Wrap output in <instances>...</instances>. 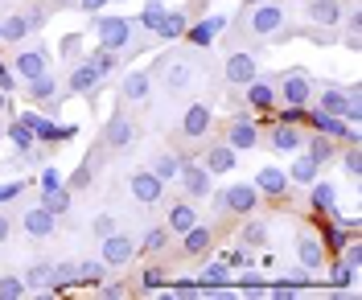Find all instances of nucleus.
I'll use <instances>...</instances> for the list:
<instances>
[{"label": "nucleus", "mask_w": 362, "mask_h": 300, "mask_svg": "<svg viewBox=\"0 0 362 300\" xmlns=\"http://www.w3.org/2000/svg\"><path fill=\"white\" fill-rule=\"evenodd\" d=\"M305 152H309L317 164H329V161H338V140L321 136V132H309V136H305Z\"/></svg>", "instance_id": "31"}, {"label": "nucleus", "mask_w": 362, "mask_h": 300, "mask_svg": "<svg viewBox=\"0 0 362 300\" xmlns=\"http://www.w3.org/2000/svg\"><path fill=\"white\" fill-rule=\"evenodd\" d=\"M33 132V140L37 144H66V140H74L78 136V128L74 124H58L54 116H37V112H25V116H17Z\"/></svg>", "instance_id": "7"}, {"label": "nucleus", "mask_w": 362, "mask_h": 300, "mask_svg": "<svg viewBox=\"0 0 362 300\" xmlns=\"http://www.w3.org/2000/svg\"><path fill=\"white\" fill-rule=\"evenodd\" d=\"M223 263L230 268V272H243V268H251V255H247V247L239 243V247H230V251H223Z\"/></svg>", "instance_id": "48"}, {"label": "nucleus", "mask_w": 362, "mask_h": 300, "mask_svg": "<svg viewBox=\"0 0 362 300\" xmlns=\"http://www.w3.org/2000/svg\"><path fill=\"white\" fill-rule=\"evenodd\" d=\"M25 95H29V103H42L49 116H58V103H62V95H58V78L45 70L37 78H29L25 83Z\"/></svg>", "instance_id": "18"}, {"label": "nucleus", "mask_w": 362, "mask_h": 300, "mask_svg": "<svg viewBox=\"0 0 362 300\" xmlns=\"http://www.w3.org/2000/svg\"><path fill=\"white\" fill-rule=\"evenodd\" d=\"M103 87V78L95 74V66H90L87 58H78L74 66L66 70V95H83V99H95V91Z\"/></svg>", "instance_id": "17"}, {"label": "nucleus", "mask_w": 362, "mask_h": 300, "mask_svg": "<svg viewBox=\"0 0 362 300\" xmlns=\"http://www.w3.org/2000/svg\"><path fill=\"white\" fill-rule=\"evenodd\" d=\"M341 42H346V49H354V54H358V46H362V29H346V37H341Z\"/></svg>", "instance_id": "57"}, {"label": "nucleus", "mask_w": 362, "mask_h": 300, "mask_svg": "<svg viewBox=\"0 0 362 300\" xmlns=\"http://www.w3.org/2000/svg\"><path fill=\"white\" fill-rule=\"evenodd\" d=\"M119 231V222H115L112 214H95V222H90V234L95 239H107V234H115Z\"/></svg>", "instance_id": "50"}, {"label": "nucleus", "mask_w": 362, "mask_h": 300, "mask_svg": "<svg viewBox=\"0 0 362 300\" xmlns=\"http://www.w3.org/2000/svg\"><path fill=\"white\" fill-rule=\"evenodd\" d=\"M226 144H230L235 152H251V148H259V144H264V136H259V124H255L247 112L230 116V124H226Z\"/></svg>", "instance_id": "11"}, {"label": "nucleus", "mask_w": 362, "mask_h": 300, "mask_svg": "<svg viewBox=\"0 0 362 300\" xmlns=\"http://www.w3.org/2000/svg\"><path fill=\"white\" fill-rule=\"evenodd\" d=\"M293 247H296V259H300L305 272H321L325 259H329V251H325V243H321V234H317L313 227H300V231L293 234Z\"/></svg>", "instance_id": "9"}, {"label": "nucleus", "mask_w": 362, "mask_h": 300, "mask_svg": "<svg viewBox=\"0 0 362 300\" xmlns=\"http://www.w3.org/2000/svg\"><path fill=\"white\" fill-rule=\"evenodd\" d=\"M194 222H198V206H194L189 198H181V202H173V206L165 210V227H169V234H185Z\"/></svg>", "instance_id": "28"}, {"label": "nucleus", "mask_w": 362, "mask_h": 300, "mask_svg": "<svg viewBox=\"0 0 362 300\" xmlns=\"http://www.w3.org/2000/svg\"><path fill=\"white\" fill-rule=\"evenodd\" d=\"M181 164H185V157H181V152H157L148 169H153L165 185H173V181H177V173H181Z\"/></svg>", "instance_id": "35"}, {"label": "nucleus", "mask_w": 362, "mask_h": 300, "mask_svg": "<svg viewBox=\"0 0 362 300\" xmlns=\"http://www.w3.org/2000/svg\"><path fill=\"white\" fill-rule=\"evenodd\" d=\"M214 206H218V214L247 218V214H255V206H259V189L247 185V181H235V185H226V189L214 193Z\"/></svg>", "instance_id": "6"}, {"label": "nucleus", "mask_w": 362, "mask_h": 300, "mask_svg": "<svg viewBox=\"0 0 362 300\" xmlns=\"http://www.w3.org/2000/svg\"><path fill=\"white\" fill-rule=\"evenodd\" d=\"M194 284H198V288H230V268L223 263V255H218V259H210L202 272H198Z\"/></svg>", "instance_id": "32"}, {"label": "nucleus", "mask_w": 362, "mask_h": 300, "mask_svg": "<svg viewBox=\"0 0 362 300\" xmlns=\"http://www.w3.org/2000/svg\"><path fill=\"white\" fill-rule=\"evenodd\" d=\"M78 284V263L74 259H62V263H54V272H49V288L45 292H66V288H74Z\"/></svg>", "instance_id": "34"}, {"label": "nucleus", "mask_w": 362, "mask_h": 300, "mask_svg": "<svg viewBox=\"0 0 362 300\" xmlns=\"http://www.w3.org/2000/svg\"><path fill=\"white\" fill-rule=\"evenodd\" d=\"M305 136H309V132H305L300 124H280V119H276L272 132H268V148L280 152V157H293L296 148H305Z\"/></svg>", "instance_id": "16"}, {"label": "nucleus", "mask_w": 362, "mask_h": 300, "mask_svg": "<svg viewBox=\"0 0 362 300\" xmlns=\"http://www.w3.org/2000/svg\"><path fill=\"white\" fill-rule=\"evenodd\" d=\"M99 247H103L99 259H103L107 268H128V263L136 259V243L128 239V234H119V231L107 234V239H99Z\"/></svg>", "instance_id": "21"}, {"label": "nucleus", "mask_w": 362, "mask_h": 300, "mask_svg": "<svg viewBox=\"0 0 362 300\" xmlns=\"http://www.w3.org/2000/svg\"><path fill=\"white\" fill-rule=\"evenodd\" d=\"M45 70H49V54H45L42 46H37V49H21V54L13 58V74H17L21 83L37 78V74H45Z\"/></svg>", "instance_id": "24"}, {"label": "nucleus", "mask_w": 362, "mask_h": 300, "mask_svg": "<svg viewBox=\"0 0 362 300\" xmlns=\"http://www.w3.org/2000/svg\"><path fill=\"white\" fill-rule=\"evenodd\" d=\"M33 29H29V21H25V13H13V17H4L0 21V42L4 46H17V42H25Z\"/></svg>", "instance_id": "37"}, {"label": "nucleus", "mask_w": 362, "mask_h": 300, "mask_svg": "<svg viewBox=\"0 0 362 300\" xmlns=\"http://www.w3.org/2000/svg\"><path fill=\"white\" fill-rule=\"evenodd\" d=\"M13 87H17V74H13V66H4V58H0V91L13 95Z\"/></svg>", "instance_id": "55"}, {"label": "nucleus", "mask_w": 362, "mask_h": 300, "mask_svg": "<svg viewBox=\"0 0 362 300\" xmlns=\"http://www.w3.org/2000/svg\"><path fill=\"white\" fill-rule=\"evenodd\" d=\"M4 132H8V140H13V148H17V157H21V152H29V148L37 144V140H33V132L25 128L21 119H13V124H8Z\"/></svg>", "instance_id": "42"}, {"label": "nucleus", "mask_w": 362, "mask_h": 300, "mask_svg": "<svg viewBox=\"0 0 362 300\" xmlns=\"http://www.w3.org/2000/svg\"><path fill=\"white\" fill-rule=\"evenodd\" d=\"M259 74V58L251 49H230L223 62V83L226 87H247L251 78Z\"/></svg>", "instance_id": "10"}, {"label": "nucleus", "mask_w": 362, "mask_h": 300, "mask_svg": "<svg viewBox=\"0 0 362 300\" xmlns=\"http://www.w3.org/2000/svg\"><path fill=\"white\" fill-rule=\"evenodd\" d=\"M49 13H54L49 4H29V8H25V21H29V29H42V25L49 21Z\"/></svg>", "instance_id": "51"}, {"label": "nucleus", "mask_w": 362, "mask_h": 300, "mask_svg": "<svg viewBox=\"0 0 362 300\" xmlns=\"http://www.w3.org/2000/svg\"><path fill=\"white\" fill-rule=\"evenodd\" d=\"M288 173L284 169H276V164H264L259 173H255V189H259V198H272V202H280L284 193H288Z\"/></svg>", "instance_id": "23"}, {"label": "nucleus", "mask_w": 362, "mask_h": 300, "mask_svg": "<svg viewBox=\"0 0 362 300\" xmlns=\"http://www.w3.org/2000/svg\"><path fill=\"white\" fill-rule=\"evenodd\" d=\"M103 296L115 300V296H124V288H119V284H107V288H103Z\"/></svg>", "instance_id": "59"}, {"label": "nucleus", "mask_w": 362, "mask_h": 300, "mask_svg": "<svg viewBox=\"0 0 362 300\" xmlns=\"http://www.w3.org/2000/svg\"><path fill=\"white\" fill-rule=\"evenodd\" d=\"M148 70H153V83H160L165 95H181L194 83V74H198L194 62H189V54H160Z\"/></svg>", "instance_id": "1"}, {"label": "nucleus", "mask_w": 362, "mask_h": 300, "mask_svg": "<svg viewBox=\"0 0 362 300\" xmlns=\"http://www.w3.org/2000/svg\"><path fill=\"white\" fill-rule=\"evenodd\" d=\"M49 8L58 13V8H74V0H49Z\"/></svg>", "instance_id": "60"}, {"label": "nucleus", "mask_w": 362, "mask_h": 300, "mask_svg": "<svg viewBox=\"0 0 362 300\" xmlns=\"http://www.w3.org/2000/svg\"><path fill=\"white\" fill-rule=\"evenodd\" d=\"M29 288H25L21 276H0V300H21Z\"/></svg>", "instance_id": "47"}, {"label": "nucleus", "mask_w": 362, "mask_h": 300, "mask_svg": "<svg viewBox=\"0 0 362 300\" xmlns=\"http://www.w3.org/2000/svg\"><path fill=\"white\" fill-rule=\"evenodd\" d=\"M37 181H42V189H62V185H66V177H62V173H58L54 164H45V169H42V177H37Z\"/></svg>", "instance_id": "54"}, {"label": "nucleus", "mask_w": 362, "mask_h": 300, "mask_svg": "<svg viewBox=\"0 0 362 300\" xmlns=\"http://www.w3.org/2000/svg\"><path fill=\"white\" fill-rule=\"evenodd\" d=\"M239 25H243V33L268 42L272 33L284 25V0H259V4H247V13L239 17Z\"/></svg>", "instance_id": "3"}, {"label": "nucleus", "mask_w": 362, "mask_h": 300, "mask_svg": "<svg viewBox=\"0 0 362 300\" xmlns=\"http://www.w3.org/2000/svg\"><path fill=\"white\" fill-rule=\"evenodd\" d=\"M103 276H107L103 259H83L78 263V284H103Z\"/></svg>", "instance_id": "44"}, {"label": "nucleus", "mask_w": 362, "mask_h": 300, "mask_svg": "<svg viewBox=\"0 0 362 300\" xmlns=\"http://www.w3.org/2000/svg\"><path fill=\"white\" fill-rule=\"evenodd\" d=\"M83 58H87L90 66H95V74H99V78H107V74H115V70H119V62H124V54H115V49H90V54H83Z\"/></svg>", "instance_id": "38"}, {"label": "nucleus", "mask_w": 362, "mask_h": 300, "mask_svg": "<svg viewBox=\"0 0 362 300\" xmlns=\"http://www.w3.org/2000/svg\"><path fill=\"white\" fill-rule=\"evenodd\" d=\"M21 193H25V181H4L0 185V206H13Z\"/></svg>", "instance_id": "53"}, {"label": "nucleus", "mask_w": 362, "mask_h": 300, "mask_svg": "<svg viewBox=\"0 0 362 300\" xmlns=\"http://www.w3.org/2000/svg\"><path fill=\"white\" fill-rule=\"evenodd\" d=\"M42 206L54 214V218H62V214H70V189L62 185V189H42Z\"/></svg>", "instance_id": "39"}, {"label": "nucleus", "mask_w": 362, "mask_h": 300, "mask_svg": "<svg viewBox=\"0 0 362 300\" xmlns=\"http://www.w3.org/2000/svg\"><path fill=\"white\" fill-rule=\"evenodd\" d=\"M268 239H272V227L264 222V218H251L247 214V222L239 227V243L251 251V247H268Z\"/></svg>", "instance_id": "33"}, {"label": "nucleus", "mask_w": 362, "mask_h": 300, "mask_svg": "<svg viewBox=\"0 0 362 300\" xmlns=\"http://www.w3.org/2000/svg\"><path fill=\"white\" fill-rule=\"evenodd\" d=\"M49 272H54V259H33L21 276L25 288H29V292H45V288H49Z\"/></svg>", "instance_id": "36"}, {"label": "nucleus", "mask_w": 362, "mask_h": 300, "mask_svg": "<svg viewBox=\"0 0 362 300\" xmlns=\"http://www.w3.org/2000/svg\"><path fill=\"white\" fill-rule=\"evenodd\" d=\"M153 70H128L124 78H119V103H136V107H144L148 99H153Z\"/></svg>", "instance_id": "14"}, {"label": "nucleus", "mask_w": 362, "mask_h": 300, "mask_svg": "<svg viewBox=\"0 0 362 300\" xmlns=\"http://www.w3.org/2000/svg\"><path fill=\"white\" fill-rule=\"evenodd\" d=\"M8 234H13V218L4 214V206H0V243H8Z\"/></svg>", "instance_id": "58"}, {"label": "nucleus", "mask_w": 362, "mask_h": 300, "mask_svg": "<svg viewBox=\"0 0 362 300\" xmlns=\"http://www.w3.org/2000/svg\"><path fill=\"white\" fill-rule=\"evenodd\" d=\"M223 33H226V17L223 13H210V17H194V21L185 25V37H181V42H185L189 49H202L206 54Z\"/></svg>", "instance_id": "8"}, {"label": "nucleus", "mask_w": 362, "mask_h": 300, "mask_svg": "<svg viewBox=\"0 0 362 300\" xmlns=\"http://www.w3.org/2000/svg\"><path fill=\"white\" fill-rule=\"evenodd\" d=\"M247 4H259V0H247Z\"/></svg>", "instance_id": "62"}, {"label": "nucleus", "mask_w": 362, "mask_h": 300, "mask_svg": "<svg viewBox=\"0 0 362 300\" xmlns=\"http://www.w3.org/2000/svg\"><path fill=\"white\" fill-rule=\"evenodd\" d=\"M169 239H173V234H169V227L160 222V227H153V231L144 234V243H140V251L157 255V251H165V247H169Z\"/></svg>", "instance_id": "45"}, {"label": "nucleus", "mask_w": 362, "mask_h": 300, "mask_svg": "<svg viewBox=\"0 0 362 300\" xmlns=\"http://www.w3.org/2000/svg\"><path fill=\"white\" fill-rule=\"evenodd\" d=\"M317 173H321V164L305 152V148H296L293 152V164H288V181H296V185H309V181H317Z\"/></svg>", "instance_id": "30"}, {"label": "nucleus", "mask_w": 362, "mask_h": 300, "mask_svg": "<svg viewBox=\"0 0 362 300\" xmlns=\"http://www.w3.org/2000/svg\"><path fill=\"white\" fill-rule=\"evenodd\" d=\"M165 8H169L165 0H144V13H140V29H144L148 37L157 33V25H160V17H165Z\"/></svg>", "instance_id": "41"}, {"label": "nucleus", "mask_w": 362, "mask_h": 300, "mask_svg": "<svg viewBox=\"0 0 362 300\" xmlns=\"http://www.w3.org/2000/svg\"><path fill=\"white\" fill-rule=\"evenodd\" d=\"M309 206L325 218H338V185L334 181H309Z\"/></svg>", "instance_id": "26"}, {"label": "nucleus", "mask_w": 362, "mask_h": 300, "mask_svg": "<svg viewBox=\"0 0 362 300\" xmlns=\"http://www.w3.org/2000/svg\"><path fill=\"white\" fill-rule=\"evenodd\" d=\"M21 227H25V234H29V239H49V234H54V227H58V218H54V214L37 202V206H29L21 214Z\"/></svg>", "instance_id": "25"}, {"label": "nucleus", "mask_w": 362, "mask_h": 300, "mask_svg": "<svg viewBox=\"0 0 362 300\" xmlns=\"http://www.w3.org/2000/svg\"><path fill=\"white\" fill-rule=\"evenodd\" d=\"M305 17H309L313 25L338 29L341 17H346V0H305Z\"/></svg>", "instance_id": "22"}, {"label": "nucleus", "mask_w": 362, "mask_h": 300, "mask_svg": "<svg viewBox=\"0 0 362 300\" xmlns=\"http://www.w3.org/2000/svg\"><path fill=\"white\" fill-rule=\"evenodd\" d=\"M235 157H239V152L223 140V144H210V148L202 152V164H206V173H210V177H223V173H230V169L239 164Z\"/></svg>", "instance_id": "27"}, {"label": "nucleus", "mask_w": 362, "mask_h": 300, "mask_svg": "<svg viewBox=\"0 0 362 300\" xmlns=\"http://www.w3.org/2000/svg\"><path fill=\"white\" fill-rule=\"evenodd\" d=\"M276 99L288 107H309L313 103V74L305 66H293L276 78Z\"/></svg>", "instance_id": "5"}, {"label": "nucleus", "mask_w": 362, "mask_h": 300, "mask_svg": "<svg viewBox=\"0 0 362 300\" xmlns=\"http://www.w3.org/2000/svg\"><path fill=\"white\" fill-rule=\"evenodd\" d=\"M177 181H181V189H185V198H189V202H202V198H210V193H214L206 164L202 161H189V157H185V164H181Z\"/></svg>", "instance_id": "12"}, {"label": "nucleus", "mask_w": 362, "mask_h": 300, "mask_svg": "<svg viewBox=\"0 0 362 300\" xmlns=\"http://www.w3.org/2000/svg\"><path fill=\"white\" fill-rule=\"evenodd\" d=\"M136 136H140V128H136V119L124 112V103L115 107L107 124H103V132H99V148H107V152H124V148H132Z\"/></svg>", "instance_id": "4"}, {"label": "nucleus", "mask_w": 362, "mask_h": 300, "mask_svg": "<svg viewBox=\"0 0 362 300\" xmlns=\"http://www.w3.org/2000/svg\"><path fill=\"white\" fill-rule=\"evenodd\" d=\"M128 189H132V198L140 202V206H160V198H165L169 185L160 181L153 169H136L132 177H128Z\"/></svg>", "instance_id": "13"}, {"label": "nucleus", "mask_w": 362, "mask_h": 300, "mask_svg": "<svg viewBox=\"0 0 362 300\" xmlns=\"http://www.w3.org/2000/svg\"><path fill=\"white\" fill-rule=\"evenodd\" d=\"M103 4H107V0H74V8H83L87 17H95V13H103Z\"/></svg>", "instance_id": "56"}, {"label": "nucleus", "mask_w": 362, "mask_h": 300, "mask_svg": "<svg viewBox=\"0 0 362 300\" xmlns=\"http://www.w3.org/2000/svg\"><path fill=\"white\" fill-rule=\"evenodd\" d=\"M243 103H247V112H272L280 99H276V78H264V74H255L247 87H243Z\"/></svg>", "instance_id": "19"}, {"label": "nucleus", "mask_w": 362, "mask_h": 300, "mask_svg": "<svg viewBox=\"0 0 362 300\" xmlns=\"http://www.w3.org/2000/svg\"><path fill=\"white\" fill-rule=\"evenodd\" d=\"M4 116H8V95L0 91V119H4Z\"/></svg>", "instance_id": "61"}, {"label": "nucleus", "mask_w": 362, "mask_h": 300, "mask_svg": "<svg viewBox=\"0 0 362 300\" xmlns=\"http://www.w3.org/2000/svg\"><path fill=\"white\" fill-rule=\"evenodd\" d=\"M90 33L103 49H115V54H128V46L136 42V25L128 17H112V13H95Z\"/></svg>", "instance_id": "2"}, {"label": "nucleus", "mask_w": 362, "mask_h": 300, "mask_svg": "<svg viewBox=\"0 0 362 300\" xmlns=\"http://www.w3.org/2000/svg\"><path fill=\"white\" fill-rule=\"evenodd\" d=\"M177 239H181V251L189 255V259H206V255L214 251V239H218V234H214V227H206L202 218H198V222L185 234H177Z\"/></svg>", "instance_id": "20"}, {"label": "nucleus", "mask_w": 362, "mask_h": 300, "mask_svg": "<svg viewBox=\"0 0 362 300\" xmlns=\"http://www.w3.org/2000/svg\"><path fill=\"white\" fill-rule=\"evenodd\" d=\"M185 25H189V8H165V17L157 25V42H181L185 37Z\"/></svg>", "instance_id": "29"}, {"label": "nucleus", "mask_w": 362, "mask_h": 300, "mask_svg": "<svg viewBox=\"0 0 362 300\" xmlns=\"http://www.w3.org/2000/svg\"><path fill=\"white\" fill-rule=\"evenodd\" d=\"M165 284H169L165 268H148V272L140 276V288H148V292H153V288H165Z\"/></svg>", "instance_id": "52"}, {"label": "nucleus", "mask_w": 362, "mask_h": 300, "mask_svg": "<svg viewBox=\"0 0 362 300\" xmlns=\"http://www.w3.org/2000/svg\"><path fill=\"white\" fill-rule=\"evenodd\" d=\"M58 49H62V58H66V62H78V58H83V33H66Z\"/></svg>", "instance_id": "49"}, {"label": "nucleus", "mask_w": 362, "mask_h": 300, "mask_svg": "<svg viewBox=\"0 0 362 300\" xmlns=\"http://www.w3.org/2000/svg\"><path fill=\"white\" fill-rule=\"evenodd\" d=\"M329 284H334V288H354V284H358V272H354L346 259H334V268H329Z\"/></svg>", "instance_id": "43"}, {"label": "nucleus", "mask_w": 362, "mask_h": 300, "mask_svg": "<svg viewBox=\"0 0 362 300\" xmlns=\"http://www.w3.org/2000/svg\"><path fill=\"white\" fill-rule=\"evenodd\" d=\"M90 181H95V152H90L87 161H83V164H78V169L66 177V189H70V193H83Z\"/></svg>", "instance_id": "40"}, {"label": "nucleus", "mask_w": 362, "mask_h": 300, "mask_svg": "<svg viewBox=\"0 0 362 300\" xmlns=\"http://www.w3.org/2000/svg\"><path fill=\"white\" fill-rule=\"evenodd\" d=\"M341 173H346L350 181H358V177H362V152H358V144H350V148H346V157H341Z\"/></svg>", "instance_id": "46"}, {"label": "nucleus", "mask_w": 362, "mask_h": 300, "mask_svg": "<svg viewBox=\"0 0 362 300\" xmlns=\"http://www.w3.org/2000/svg\"><path fill=\"white\" fill-rule=\"evenodd\" d=\"M210 128H214V112L206 107V103H189L185 107V116H181V140H189V144H198V140L210 136Z\"/></svg>", "instance_id": "15"}]
</instances>
